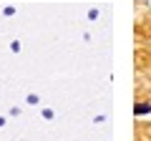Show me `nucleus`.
Here are the masks:
<instances>
[{"mask_svg":"<svg viewBox=\"0 0 151 141\" xmlns=\"http://www.w3.org/2000/svg\"><path fill=\"white\" fill-rule=\"evenodd\" d=\"M134 114H136V116L151 114V103H136V106H134Z\"/></svg>","mask_w":151,"mask_h":141,"instance_id":"f257e3e1","label":"nucleus"},{"mask_svg":"<svg viewBox=\"0 0 151 141\" xmlns=\"http://www.w3.org/2000/svg\"><path fill=\"white\" fill-rule=\"evenodd\" d=\"M3 15H5V18H10V15H15V8H5V10H3Z\"/></svg>","mask_w":151,"mask_h":141,"instance_id":"20e7f679","label":"nucleus"},{"mask_svg":"<svg viewBox=\"0 0 151 141\" xmlns=\"http://www.w3.org/2000/svg\"><path fill=\"white\" fill-rule=\"evenodd\" d=\"M28 103H30V106H38V103H40V96H38V93H28V98H25Z\"/></svg>","mask_w":151,"mask_h":141,"instance_id":"f03ea898","label":"nucleus"},{"mask_svg":"<svg viewBox=\"0 0 151 141\" xmlns=\"http://www.w3.org/2000/svg\"><path fill=\"white\" fill-rule=\"evenodd\" d=\"M10 50H13V53H20V43H18V40H13V43H10Z\"/></svg>","mask_w":151,"mask_h":141,"instance_id":"7ed1b4c3","label":"nucleus"},{"mask_svg":"<svg viewBox=\"0 0 151 141\" xmlns=\"http://www.w3.org/2000/svg\"><path fill=\"white\" fill-rule=\"evenodd\" d=\"M88 18H91V20H96V18H98V10H96V8H93V10H88Z\"/></svg>","mask_w":151,"mask_h":141,"instance_id":"39448f33","label":"nucleus"}]
</instances>
